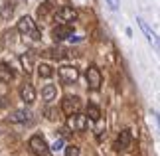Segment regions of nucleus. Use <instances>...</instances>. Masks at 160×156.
<instances>
[{"label": "nucleus", "instance_id": "1", "mask_svg": "<svg viewBox=\"0 0 160 156\" xmlns=\"http://www.w3.org/2000/svg\"><path fill=\"white\" fill-rule=\"evenodd\" d=\"M53 20L58 24H73L77 20V10L73 6H61V8L55 12Z\"/></svg>", "mask_w": 160, "mask_h": 156}, {"label": "nucleus", "instance_id": "2", "mask_svg": "<svg viewBox=\"0 0 160 156\" xmlns=\"http://www.w3.org/2000/svg\"><path fill=\"white\" fill-rule=\"evenodd\" d=\"M67 127H69L73 133H83V130L89 127V118H87V115L73 113V115L67 117Z\"/></svg>", "mask_w": 160, "mask_h": 156}, {"label": "nucleus", "instance_id": "3", "mask_svg": "<svg viewBox=\"0 0 160 156\" xmlns=\"http://www.w3.org/2000/svg\"><path fill=\"white\" fill-rule=\"evenodd\" d=\"M18 32L24 36H32V40H40V32L36 30V24L30 16H22L18 22Z\"/></svg>", "mask_w": 160, "mask_h": 156}, {"label": "nucleus", "instance_id": "4", "mask_svg": "<svg viewBox=\"0 0 160 156\" xmlns=\"http://www.w3.org/2000/svg\"><path fill=\"white\" fill-rule=\"evenodd\" d=\"M28 144H30V150H32L36 156H50V152H52L50 146H48V142L42 138L40 134H34Z\"/></svg>", "mask_w": 160, "mask_h": 156}, {"label": "nucleus", "instance_id": "5", "mask_svg": "<svg viewBox=\"0 0 160 156\" xmlns=\"http://www.w3.org/2000/svg\"><path fill=\"white\" fill-rule=\"evenodd\" d=\"M101 83H103V77H101V71L97 65H89L87 69V85L91 91H99L101 89Z\"/></svg>", "mask_w": 160, "mask_h": 156}, {"label": "nucleus", "instance_id": "6", "mask_svg": "<svg viewBox=\"0 0 160 156\" xmlns=\"http://www.w3.org/2000/svg\"><path fill=\"white\" fill-rule=\"evenodd\" d=\"M58 75L63 83H75L79 79V71H77V67H73V65H63V67H59Z\"/></svg>", "mask_w": 160, "mask_h": 156}, {"label": "nucleus", "instance_id": "7", "mask_svg": "<svg viewBox=\"0 0 160 156\" xmlns=\"http://www.w3.org/2000/svg\"><path fill=\"white\" fill-rule=\"evenodd\" d=\"M79 109H81V103H79V97H65L63 101H61V111L69 117L73 113H79Z\"/></svg>", "mask_w": 160, "mask_h": 156}, {"label": "nucleus", "instance_id": "8", "mask_svg": "<svg viewBox=\"0 0 160 156\" xmlns=\"http://www.w3.org/2000/svg\"><path fill=\"white\" fill-rule=\"evenodd\" d=\"M71 34H73V28H71V24H58V26L53 28V40L55 42H63L67 38H71Z\"/></svg>", "mask_w": 160, "mask_h": 156}, {"label": "nucleus", "instance_id": "9", "mask_svg": "<svg viewBox=\"0 0 160 156\" xmlns=\"http://www.w3.org/2000/svg\"><path fill=\"white\" fill-rule=\"evenodd\" d=\"M20 97H22V101L26 103V105H32L34 101H36V89H34V85L32 83H24L22 87H20Z\"/></svg>", "mask_w": 160, "mask_h": 156}, {"label": "nucleus", "instance_id": "10", "mask_svg": "<svg viewBox=\"0 0 160 156\" xmlns=\"http://www.w3.org/2000/svg\"><path fill=\"white\" fill-rule=\"evenodd\" d=\"M30 118H32V113H30V111H26V109H18V111H14V113H10L8 121L14 123V124H22V123H28Z\"/></svg>", "mask_w": 160, "mask_h": 156}, {"label": "nucleus", "instance_id": "11", "mask_svg": "<svg viewBox=\"0 0 160 156\" xmlns=\"http://www.w3.org/2000/svg\"><path fill=\"white\" fill-rule=\"evenodd\" d=\"M128 146H131V130H121L115 148H117V150H127Z\"/></svg>", "mask_w": 160, "mask_h": 156}, {"label": "nucleus", "instance_id": "12", "mask_svg": "<svg viewBox=\"0 0 160 156\" xmlns=\"http://www.w3.org/2000/svg\"><path fill=\"white\" fill-rule=\"evenodd\" d=\"M138 26H140V30H142V32H144V36H146V38H148V42L152 43V46H154V48H158V38H156V34L154 32H152V30L148 28V24H146L144 20H142V18H138Z\"/></svg>", "mask_w": 160, "mask_h": 156}, {"label": "nucleus", "instance_id": "13", "mask_svg": "<svg viewBox=\"0 0 160 156\" xmlns=\"http://www.w3.org/2000/svg\"><path fill=\"white\" fill-rule=\"evenodd\" d=\"M12 79H14V71H12V67L6 65V63H0V81H2V83H10Z\"/></svg>", "mask_w": 160, "mask_h": 156}, {"label": "nucleus", "instance_id": "14", "mask_svg": "<svg viewBox=\"0 0 160 156\" xmlns=\"http://www.w3.org/2000/svg\"><path fill=\"white\" fill-rule=\"evenodd\" d=\"M55 95H58L55 85H44L42 87V99H44V101H53Z\"/></svg>", "mask_w": 160, "mask_h": 156}, {"label": "nucleus", "instance_id": "15", "mask_svg": "<svg viewBox=\"0 0 160 156\" xmlns=\"http://www.w3.org/2000/svg\"><path fill=\"white\" fill-rule=\"evenodd\" d=\"M20 63L24 67V71L30 73V71L34 69V58H32V53H22L20 55Z\"/></svg>", "mask_w": 160, "mask_h": 156}, {"label": "nucleus", "instance_id": "16", "mask_svg": "<svg viewBox=\"0 0 160 156\" xmlns=\"http://www.w3.org/2000/svg\"><path fill=\"white\" fill-rule=\"evenodd\" d=\"M87 118H89V121H93V123L101 118V111H99V107H97V105H93V103L87 105Z\"/></svg>", "mask_w": 160, "mask_h": 156}, {"label": "nucleus", "instance_id": "17", "mask_svg": "<svg viewBox=\"0 0 160 156\" xmlns=\"http://www.w3.org/2000/svg\"><path fill=\"white\" fill-rule=\"evenodd\" d=\"M38 75H40V77H44V79H50V77L53 75L52 65H48V63H40V65H38Z\"/></svg>", "mask_w": 160, "mask_h": 156}, {"label": "nucleus", "instance_id": "18", "mask_svg": "<svg viewBox=\"0 0 160 156\" xmlns=\"http://www.w3.org/2000/svg\"><path fill=\"white\" fill-rule=\"evenodd\" d=\"M65 156H79V146L69 144V146L65 148Z\"/></svg>", "mask_w": 160, "mask_h": 156}, {"label": "nucleus", "instance_id": "19", "mask_svg": "<svg viewBox=\"0 0 160 156\" xmlns=\"http://www.w3.org/2000/svg\"><path fill=\"white\" fill-rule=\"evenodd\" d=\"M12 12H14V10H12V4H4V8H2V18H4V20H6V18H10Z\"/></svg>", "mask_w": 160, "mask_h": 156}, {"label": "nucleus", "instance_id": "20", "mask_svg": "<svg viewBox=\"0 0 160 156\" xmlns=\"http://www.w3.org/2000/svg\"><path fill=\"white\" fill-rule=\"evenodd\" d=\"M61 146H63V140L58 138V140L53 142V146H52V148H53V150H61Z\"/></svg>", "mask_w": 160, "mask_h": 156}, {"label": "nucleus", "instance_id": "21", "mask_svg": "<svg viewBox=\"0 0 160 156\" xmlns=\"http://www.w3.org/2000/svg\"><path fill=\"white\" fill-rule=\"evenodd\" d=\"M107 2H109V6H111L113 10H117V8H119V0H107Z\"/></svg>", "mask_w": 160, "mask_h": 156}, {"label": "nucleus", "instance_id": "22", "mask_svg": "<svg viewBox=\"0 0 160 156\" xmlns=\"http://www.w3.org/2000/svg\"><path fill=\"white\" fill-rule=\"evenodd\" d=\"M46 115H48V118H52V121H53V118H55V111H53V109H48Z\"/></svg>", "mask_w": 160, "mask_h": 156}, {"label": "nucleus", "instance_id": "23", "mask_svg": "<svg viewBox=\"0 0 160 156\" xmlns=\"http://www.w3.org/2000/svg\"><path fill=\"white\" fill-rule=\"evenodd\" d=\"M6 105H8V101H6V97H2V95H0V109H2V107H6Z\"/></svg>", "mask_w": 160, "mask_h": 156}]
</instances>
